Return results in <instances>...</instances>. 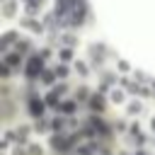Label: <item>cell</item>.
I'll return each mask as SVG.
<instances>
[{
	"label": "cell",
	"mask_w": 155,
	"mask_h": 155,
	"mask_svg": "<svg viewBox=\"0 0 155 155\" xmlns=\"http://www.w3.org/2000/svg\"><path fill=\"white\" fill-rule=\"evenodd\" d=\"M31 111H34V114H41V104H39V102H31Z\"/></svg>",
	"instance_id": "1"
}]
</instances>
